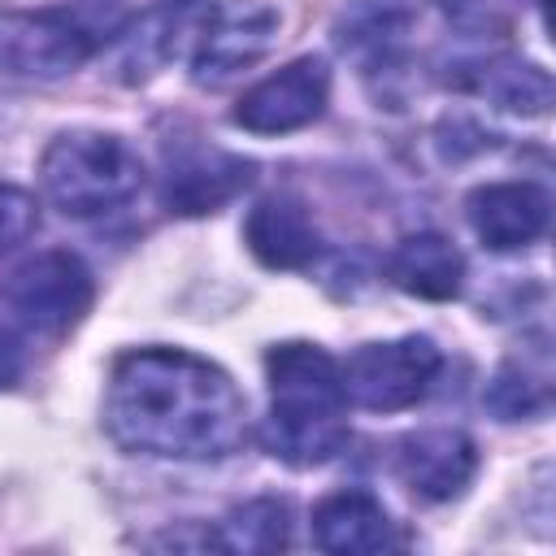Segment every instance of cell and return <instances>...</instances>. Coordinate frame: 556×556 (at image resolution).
<instances>
[{
    "mask_svg": "<svg viewBox=\"0 0 556 556\" xmlns=\"http://www.w3.org/2000/svg\"><path fill=\"white\" fill-rule=\"evenodd\" d=\"M39 226V204L30 191L13 187V182H0V252L26 243Z\"/></svg>",
    "mask_w": 556,
    "mask_h": 556,
    "instance_id": "obj_20",
    "label": "cell"
},
{
    "mask_svg": "<svg viewBox=\"0 0 556 556\" xmlns=\"http://www.w3.org/2000/svg\"><path fill=\"white\" fill-rule=\"evenodd\" d=\"M9 308L39 334H65L91 308V274L70 252H39L13 274Z\"/></svg>",
    "mask_w": 556,
    "mask_h": 556,
    "instance_id": "obj_9",
    "label": "cell"
},
{
    "mask_svg": "<svg viewBox=\"0 0 556 556\" xmlns=\"http://www.w3.org/2000/svg\"><path fill=\"white\" fill-rule=\"evenodd\" d=\"M469 230L491 248V252H517L543 239L552 200L539 182H482L465 200Z\"/></svg>",
    "mask_w": 556,
    "mask_h": 556,
    "instance_id": "obj_12",
    "label": "cell"
},
{
    "mask_svg": "<svg viewBox=\"0 0 556 556\" xmlns=\"http://www.w3.org/2000/svg\"><path fill=\"white\" fill-rule=\"evenodd\" d=\"M439 4H443L447 13H469V9H478L482 0H439Z\"/></svg>",
    "mask_w": 556,
    "mask_h": 556,
    "instance_id": "obj_22",
    "label": "cell"
},
{
    "mask_svg": "<svg viewBox=\"0 0 556 556\" xmlns=\"http://www.w3.org/2000/svg\"><path fill=\"white\" fill-rule=\"evenodd\" d=\"M313 543L334 556L395 547V521L369 491H334L313 508Z\"/></svg>",
    "mask_w": 556,
    "mask_h": 556,
    "instance_id": "obj_14",
    "label": "cell"
},
{
    "mask_svg": "<svg viewBox=\"0 0 556 556\" xmlns=\"http://www.w3.org/2000/svg\"><path fill=\"white\" fill-rule=\"evenodd\" d=\"M473 91L486 96L495 109L521 113V117H543L552 109V78L543 65L521 61V56H486L473 65Z\"/></svg>",
    "mask_w": 556,
    "mask_h": 556,
    "instance_id": "obj_16",
    "label": "cell"
},
{
    "mask_svg": "<svg viewBox=\"0 0 556 556\" xmlns=\"http://www.w3.org/2000/svg\"><path fill=\"white\" fill-rule=\"evenodd\" d=\"M243 243L265 269H304L317 256L321 235L300 200L269 195V200L252 204V213L243 222Z\"/></svg>",
    "mask_w": 556,
    "mask_h": 556,
    "instance_id": "obj_13",
    "label": "cell"
},
{
    "mask_svg": "<svg viewBox=\"0 0 556 556\" xmlns=\"http://www.w3.org/2000/svg\"><path fill=\"white\" fill-rule=\"evenodd\" d=\"M287 539H291V508L278 495L239 504L217 530V547L226 552H282Z\"/></svg>",
    "mask_w": 556,
    "mask_h": 556,
    "instance_id": "obj_18",
    "label": "cell"
},
{
    "mask_svg": "<svg viewBox=\"0 0 556 556\" xmlns=\"http://www.w3.org/2000/svg\"><path fill=\"white\" fill-rule=\"evenodd\" d=\"M22 369H26V348H22V339H17L9 326H0V391L13 387V382L22 378Z\"/></svg>",
    "mask_w": 556,
    "mask_h": 556,
    "instance_id": "obj_21",
    "label": "cell"
},
{
    "mask_svg": "<svg viewBox=\"0 0 556 556\" xmlns=\"http://www.w3.org/2000/svg\"><path fill=\"white\" fill-rule=\"evenodd\" d=\"M104 430L135 456L222 460L248 439V404L222 365L187 348H135L109 374Z\"/></svg>",
    "mask_w": 556,
    "mask_h": 556,
    "instance_id": "obj_1",
    "label": "cell"
},
{
    "mask_svg": "<svg viewBox=\"0 0 556 556\" xmlns=\"http://www.w3.org/2000/svg\"><path fill=\"white\" fill-rule=\"evenodd\" d=\"M213 9H217L213 0H156L139 17L122 22L117 35L109 39V61L117 83L139 87L182 52H195Z\"/></svg>",
    "mask_w": 556,
    "mask_h": 556,
    "instance_id": "obj_5",
    "label": "cell"
},
{
    "mask_svg": "<svg viewBox=\"0 0 556 556\" xmlns=\"http://www.w3.org/2000/svg\"><path fill=\"white\" fill-rule=\"evenodd\" d=\"M330 100V70L321 56H295L256 87H248L235 104V126L248 135H291L313 126Z\"/></svg>",
    "mask_w": 556,
    "mask_h": 556,
    "instance_id": "obj_7",
    "label": "cell"
},
{
    "mask_svg": "<svg viewBox=\"0 0 556 556\" xmlns=\"http://www.w3.org/2000/svg\"><path fill=\"white\" fill-rule=\"evenodd\" d=\"M96 52L70 9H0V70L17 78H65Z\"/></svg>",
    "mask_w": 556,
    "mask_h": 556,
    "instance_id": "obj_6",
    "label": "cell"
},
{
    "mask_svg": "<svg viewBox=\"0 0 556 556\" xmlns=\"http://www.w3.org/2000/svg\"><path fill=\"white\" fill-rule=\"evenodd\" d=\"M387 274L400 291L417 300H452L465 287V256L439 230H417L400 239V248L387 261Z\"/></svg>",
    "mask_w": 556,
    "mask_h": 556,
    "instance_id": "obj_15",
    "label": "cell"
},
{
    "mask_svg": "<svg viewBox=\"0 0 556 556\" xmlns=\"http://www.w3.org/2000/svg\"><path fill=\"white\" fill-rule=\"evenodd\" d=\"M265 378H269L265 447L295 469L334 460L348 443V395H343L339 361L317 343L291 339L265 352Z\"/></svg>",
    "mask_w": 556,
    "mask_h": 556,
    "instance_id": "obj_2",
    "label": "cell"
},
{
    "mask_svg": "<svg viewBox=\"0 0 556 556\" xmlns=\"http://www.w3.org/2000/svg\"><path fill=\"white\" fill-rule=\"evenodd\" d=\"M482 400H486V408L500 421L539 417L547 408V374L543 369H530L521 361H508V365H500V374L491 378V387H486Z\"/></svg>",
    "mask_w": 556,
    "mask_h": 556,
    "instance_id": "obj_19",
    "label": "cell"
},
{
    "mask_svg": "<svg viewBox=\"0 0 556 556\" xmlns=\"http://www.w3.org/2000/svg\"><path fill=\"white\" fill-rule=\"evenodd\" d=\"M404 30H408L404 9H395V4H361L339 26V43H343V52L361 56L369 70H391V61L404 48Z\"/></svg>",
    "mask_w": 556,
    "mask_h": 556,
    "instance_id": "obj_17",
    "label": "cell"
},
{
    "mask_svg": "<svg viewBox=\"0 0 556 556\" xmlns=\"http://www.w3.org/2000/svg\"><path fill=\"white\" fill-rule=\"evenodd\" d=\"M439 369H443V352L426 334L361 343L348 361H339V378H343L348 404L369 408V413L413 408L434 387Z\"/></svg>",
    "mask_w": 556,
    "mask_h": 556,
    "instance_id": "obj_4",
    "label": "cell"
},
{
    "mask_svg": "<svg viewBox=\"0 0 556 556\" xmlns=\"http://www.w3.org/2000/svg\"><path fill=\"white\" fill-rule=\"evenodd\" d=\"M395 469H400V482L426 500V504H447L456 495H465V486L473 482L478 473V447L465 430H452V426H430V430H417L400 443L395 452Z\"/></svg>",
    "mask_w": 556,
    "mask_h": 556,
    "instance_id": "obj_11",
    "label": "cell"
},
{
    "mask_svg": "<svg viewBox=\"0 0 556 556\" xmlns=\"http://www.w3.org/2000/svg\"><path fill=\"white\" fill-rule=\"evenodd\" d=\"M39 182L65 217H100L122 208L143 187V161L117 135L65 130L43 148Z\"/></svg>",
    "mask_w": 556,
    "mask_h": 556,
    "instance_id": "obj_3",
    "label": "cell"
},
{
    "mask_svg": "<svg viewBox=\"0 0 556 556\" xmlns=\"http://www.w3.org/2000/svg\"><path fill=\"white\" fill-rule=\"evenodd\" d=\"M274 39H278V9H269L265 0L217 4L191 52V78L200 87H222L235 74L252 70Z\"/></svg>",
    "mask_w": 556,
    "mask_h": 556,
    "instance_id": "obj_10",
    "label": "cell"
},
{
    "mask_svg": "<svg viewBox=\"0 0 556 556\" xmlns=\"http://www.w3.org/2000/svg\"><path fill=\"white\" fill-rule=\"evenodd\" d=\"M252 182V161L204 143V139H178L165 148V169H161V200L169 213L200 217L222 204H230L243 187Z\"/></svg>",
    "mask_w": 556,
    "mask_h": 556,
    "instance_id": "obj_8",
    "label": "cell"
}]
</instances>
